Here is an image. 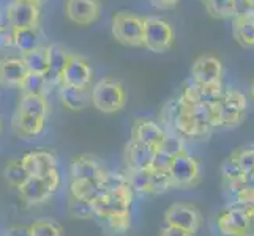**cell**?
Returning a JSON list of instances; mask_svg holds the SVG:
<instances>
[{
    "mask_svg": "<svg viewBox=\"0 0 254 236\" xmlns=\"http://www.w3.org/2000/svg\"><path fill=\"white\" fill-rule=\"evenodd\" d=\"M127 104V92L122 82L104 77L92 87V106L103 113L120 112Z\"/></svg>",
    "mask_w": 254,
    "mask_h": 236,
    "instance_id": "6da1fadb",
    "label": "cell"
},
{
    "mask_svg": "<svg viewBox=\"0 0 254 236\" xmlns=\"http://www.w3.org/2000/svg\"><path fill=\"white\" fill-rule=\"evenodd\" d=\"M112 37L128 47H144V17L129 11H119L112 16Z\"/></svg>",
    "mask_w": 254,
    "mask_h": 236,
    "instance_id": "7a4b0ae2",
    "label": "cell"
},
{
    "mask_svg": "<svg viewBox=\"0 0 254 236\" xmlns=\"http://www.w3.org/2000/svg\"><path fill=\"white\" fill-rule=\"evenodd\" d=\"M245 112H247V96L235 89L224 90L223 98L215 106L216 128L239 126L243 121Z\"/></svg>",
    "mask_w": 254,
    "mask_h": 236,
    "instance_id": "3957f363",
    "label": "cell"
},
{
    "mask_svg": "<svg viewBox=\"0 0 254 236\" xmlns=\"http://www.w3.org/2000/svg\"><path fill=\"white\" fill-rule=\"evenodd\" d=\"M60 188V173L56 169L43 177H30L17 189L19 195L27 205H40L56 194Z\"/></svg>",
    "mask_w": 254,
    "mask_h": 236,
    "instance_id": "277c9868",
    "label": "cell"
},
{
    "mask_svg": "<svg viewBox=\"0 0 254 236\" xmlns=\"http://www.w3.org/2000/svg\"><path fill=\"white\" fill-rule=\"evenodd\" d=\"M127 177L134 192L142 195H158L174 188L169 173L156 172L153 169L147 170H129Z\"/></svg>",
    "mask_w": 254,
    "mask_h": 236,
    "instance_id": "5b68a950",
    "label": "cell"
},
{
    "mask_svg": "<svg viewBox=\"0 0 254 236\" xmlns=\"http://www.w3.org/2000/svg\"><path fill=\"white\" fill-rule=\"evenodd\" d=\"M134 200V190L131 188L129 183L120 186L117 189L106 190L100 194L93 200V208L96 217H104L112 213H122V211H129L131 205Z\"/></svg>",
    "mask_w": 254,
    "mask_h": 236,
    "instance_id": "8992f818",
    "label": "cell"
},
{
    "mask_svg": "<svg viewBox=\"0 0 254 236\" xmlns=\"http://www.w3.org/2000/svg\"><path fill=\"white\" fill-rule=\"evenodd\" d=\"M175 32L161 17H144V47L152 52H166L174 46Z\"/></svg>",
    "mask_w": 254,
    "mask_h": 236,
    "instance_id": "52a82bcc",
    "label": "cell"
},
{
    "mask_svg": "<svg viewBox=\"0 0 254 236\" xmlns=\"http://www.w3.org/2000/svg\"><path fill=\"white\" fill-rule=\"evenodd\" d=\"M168 173L174 188H192L200 181V162L187 151H182L174 156Z\"/></svg>",
    "mask_w": 254,
    "mask_h": 236,
    "instance_id": "ba28073f",
    "label": "cell"
},
{
    "mask_svg": "<svg viewBox=\"0 0 254 236\" xmlns=\"http://www.w3.org/2000/svg\"><path fill=\"white\" fill-rule=\"evenodd\" d=\"M224 66L220 57L213 54H204L194 60L191 66L192 81L204 85H218L223 81Z\"/></svg>",
    "mask_w": 254,
    "mask_h": 236,
    "instance_id": "9c48e42d",
    "label": "cell"
},
{
    "mask_svg": "<svg viewBox=\"0 0 254 236\" xmlns=\"http://www.w3.org/2000/svg\"><path fill=\"white\" fill-rule=\"evenodd\" d=\"M164 222L166 225L177 227V229L187 230L192 235H196L200 229V222H202V216H200L199 209L191 205L175 203L171 205L164 213Z\"/></svg>",
    "mask_w": 254,
    "mask_h": 236,
    "instance_id": "30bf717a",
    "label": "cell"
},
{
    "mask_svg": "<svg viewBox=\"0 0 254 236\" xmlns=\"http://www.w3.org/2000/svg\"><path fill=\"white\" fill-rule=\"evenodd\" d=\"M8 24L16 29H30L38 27L40 22V8L37 3L24 2V0H14L6 10Z\"/></svg>",
    "mask_w": 254,
    "mask_h": 236,
    "instance_id": "8fae6325",
    "label": "cell"
},
{
    "mask_svg": "<svg viewBox=\"0 0 254 236\" xmlns=\"http://www.w3.org/2000/svg\"><path fill=\"white\" fill-rule=\"evenodd\" d=\"M66 17L77 25H90L100 19V0H66Z\"/></svg>",
    "mask_w": 254,
    "mask_h": 236,
    "instance_id": "7c38bea8",
    "label": "cell"
},
{
    "mask_svg": "<svg viewBox=\"0 0 254 236\" xmlns=\"http://www.w3.org/2000/svg\"><path fill=\"white\" fill-rule=\"evenodd\" d=\"M166 137H168V133L164 131V128L150 118H137L133 125V129H131L133 141L153 148H161Z\"/></svg>",
    "mask_w": 254,
    "mask_h": 236,
    "instance_id": "4fadbf2b",
    "label": "cell"
},
{
    "mask_svg": "<svg viewBox=\"0 0 254 236\" xmlns=\"http://www.w3.org/2000/svg\"><path fill=\"white\" fill-rule=\"evenodd\" d=\"M248 229L247 209L229 208L216 217V230L221 236H243Z\"/></svg>",
    "mask_w": 254,
    "mask_h": 236,
    "instance_id": "5bb4252c",
    "label": "cell"
},
{
    "mask_svg": "<svg viewBox=\"0 0 254 236\" xmlns=\"http://www.w3.org/2000/svg\"><path fill=\"white\" fill-rule=\"evenodd\" d=\"M224 90L223 85H204L191 81L185 85L180 98L190 104H208V106H216L218 101L223 98Z\"/></svg>",
    "mask_w": 254,
    "mask_h": 236,
    "instance_id": "9a60e30c",
    "label": "cell"
},
{
    "mask_svg": "<svg viewBox=\"0 0 254 236\" xmlns=\"http://www.w3.org/2000/svg\"><path fill=\"white\" fill-rule=\"evenodd\" d=\"M92 84V68L85 58L81 55H69V60L62 74L60 85H73V87H90Z\"/></svg>",
    "mask_w": 254,
    "mask_h": 236,
    "instance_id": "2e32d148",
    "label": "cell"
},
{
    "mask_svg": "<svg viewBox=\"0 0 254 236\" xmlns=\"http://www.w3.org/2000/svg\"><path fill=\"white\" fill-rule=\"evenodd\" d=\"M27 76L29 69L21 57L0 58V85L10 87V89H22V84Z\"/></svg>",
    "mask_w": 254,
    "mask_h": 236,
    "instance_id": "e0dca14e",
    "label": "cell"
},
{
    "mask_svg": "<svg viewBox=\"0 0 254 236\" xmlns=\"http://www.w3.org/2000/svg\"><path fill=\"white\" fill-rule=\"evenodd\" d=\"M156 151H158V148L144 145V143L136 142L131 139L127 145V148H125V159H127L128 169L129 170L152 169Z\"/></svg>",
    "mask_w": 254,
    "mask_h": 236,
    "instance_id": "ac0fdd59",
    "label": "cell"
},
{
    "mask_svg": "<svg viewBox=\"0 0 254 236\" xmlns=\"http://www.w3.org/2000/svg\"><path fill=\"white\" fill-rule=\"evenodd\" d=\"M104 175H106V170H104L101 161L90 154L76 157L69 167L71 180H103Z\"/></svg>",
    "mask_w": 254,
    "mask_h": 236,
    "instance_id": "d6986e66",
    "label": "cell"
},
{
    "mask_svg": "<svg viewBox=\"0 0 254 236\" xmlns=\"http://www.w3.org/2000/svg\"><path fill=\"white\" fill-rule=\"evenodd\" d=\"M60 101L71 112H81L92 104V90L89 87L60 85Z\"/></svg>",
    "mask_w": 254,
    "mask_h": 236,
    "instance_id": "ffe728a7",
    "label": "cell"
},
{
    "mask_svg": "<svg viewBox=\"0 0 254 236\" xmlns=\"http://www.w3.org/2000/svg\"><path fill=\"white\" fill-rule=\"evenodd\" d=\"M21 161L30 177H43L57 169V157L51 151H32L22 156Z\"/></svg>",
    "mask_w": 254,
    "mask_h": 236,
    "instance_id": "44dd1931",
    "label": "cell"
},
{
    "mask_svg": "<svg viewBox=\"0 0 254 236\" xmlns=\"http://www.w3.org/2000/svg\"><path fill=\"white\" fill-rule=\"evenodd\" d=\"M45 123H46L45 118H38L29 115V113H24L21 110H16L11 118V129L17 137L33 139L43 133Z\"/></svg>",
    "mask_w": 254,
    "mask_h": 236,
    "instance_id": "7402d4cb",
    "label": "cell"
},
{
    "mask_svg": "<svg viewBox=\"0 0 254 236\" xmlns=\"http://www.w3.org/2000/svg\"><path fill=\"white\" fill-rule=\"evenodd\" d=\"M232 37L242 47H254V13H245L234 17Z\"/></svg>",
    "mask_w": 254,
    "mask_h": 236,
    "instance_id": "603a6c76",
    "label": "cell"
},
{
    "mask_svg": "<svg viewBox=\"0 0 254 236\" xmlns=\"http://www.w3.org/2000/svg\"><path fill=\"white\" fill-rule=\"evenodd\" d=\"M48 47H49V73L46 74V79L51 85L62 84V74L65 71V66L71 54H68L60 45H48Z\"/></svg>",
    "mask_w": 254,
    "mask_h": 236,
    "instance_id": "cb8c5ba5",
    "label": "cell"
},
{
    "mask_svg": "<svg viewBox=\"0 0 254 236\" xmlns=\"http://www.w3.org/2000/svg\"><path fill=\"white\" fill-rule=\"evenodd\" d=\"M21 58L24 60L29 73L43 74V76H46L49 73V47L48 46L43 45L37 49L22 52Z\"/></svg>",
    "mask_w": 254,
    "mask_h": 236,
    "instance_id": "d4e9b609",
    "label": "cell"
},
{
    "mask_svg": "<svg viewBox=\"0 0 254 236\" xmlns=\"http://www.w3.org/2000/svg\"><path fill=\"white\" fill-rule=\"evenodd\" d=\"M103 183L101 180H71L69 181V195L82 200H93L103 194Z\"/></svg>",
    "mask_w": 254,
    "mask_h": 236,
    "instance_id": "484cf974",
    "label": "cell"
},
{
    "mask_svg": "<svg viewBox=\"0 0 254 236\" xmlns=\"http://www.w3.org/2000/svg\"><path fill=\"white\" fill-rule=\"evenodd\" d=\"M29 115L38 117V118H48L49 113V104L46 101L45 94H33V93H24L22 98L17 104V109Z\"/></svg>",
    "mask_w": 254,
    "mask_h": 236,
    "instance_id": "4316f807",
    "label": "cell"
},
{
    "mask_svg": "<svg viewBox=\"0 0 254 236\" xmlns=\"http://www.w3.org/2000/svg\"><path fill=\"white\" fill-rule=\"evenodd\" d=\"M40 46H43V43H41V32L38 27L14 30V47L17 50H21V54L32 49H37Z\"/></svg>",
    "mask_w": 254,
    "mask_h": 236,
    "instance_id": "83f0119b",
    "label": "cell"
},
{
    "mask_svg": "<svg viewBox=\"0 0 254 236\" xmlns=\"http://www.w3.org/2000/svg\"><path fill=\"white\" fill-rule=\"evenodd\" d=\"M204 6L208 14L216 19H229L239 16L237 0H204Z\"/></svg>",
    "mask_w": 254,
    "mask_h": 236,
    "instance_id": "f1b7e54d",
    "label": "cell"
},
{
    "mask_svg": "<svg viewBox=\"0 0 254 236\" xmlns=\"http://www.w3.org/2000/svg\"><path fill=\"white\" fill-rule=\"evenodd\" d=\"M3 177L8 181V185L19 189L25 181L30 178V173L25 169V165L22 164V161H11L5 165L3 169Z\"/></svg>",
    "mask_w": 254,
    "mask_h": 236,
    "instance_id": "f546056e",
    "label": "cell"
},
{
    "mask_svg": "<svg viewBox=\"0 0 254 236\" xmlns=\"http://www.w3.org/2000/svg\"><path fill=\"white\" fill-rule=\"evenodd\" d=\"M68 211L76 219H92L96 216L93 203L89 200H82V198H76L69 195V202H68Z\"/></svg>",
    "mask_w": 254,
    "mask_h": 236,
    "instance_id": "4dcf8cb0",
    "label": "cell"
},
{
    "mask_svg": "<svg viewBox=\"0 0 254 236\" xmlns=\"http://www.w3.org/2000/svg\"><path fill=\"white\" fill-rule=\"evenodd\" d=\"M49 81L46 79V76L43 74H35V73H29V76L25 77V81L22 84V92L24 93H33V94H45L49 90Z\"/></svg>",
    "mask_w": 254,
    "mask_h": 236,
    "instance_id": "1f68e13d",
    "label": "cell"
},
{
    "mask_svg": "<svg viewBox=\"0 0 254 236\" xmlns=\"http://www.w3.org/2000/svg\"><path fill=\"white\" fill-rule=\"evenodd\" d=\"M101 219L106 222V225L112 232L116 233H125L129 230L131 227V216L129 211H122V213H112L101 217Z\"/></svg>",
    "mask_w": 254,
    "mask_h": 236,
    "instance_id": "d6a6232c",
    "label": "cell"
},
{
    "mask_svg": "<svg viewBox=\"0 0 254 236\" xmlns=\"http://www.w3.org/2000/svg\"><path fill=\"white\" fill-rule=\"evenodd\" d=\"M32 236H64L62 227L56 221L51 219H41L30 225Z\"/></svg>",
    "mask_w": 254,
    "mask_h": 236,
    "instance_id": "836d02e7",
    "label": "cell"
},
{
    "mask_svg": "<svg viewBox=\"0 0 254 236\" xmlns=\"http://www.w3.org/2000/svg\"><path fill=\"white\" fill-rule=\"evenodd\" d=\"M234 194V203L237 208L242 209H253L254 208V189L242 186L232 190Z\"/></svg>",
    "mask_w": 254,
    "mask_h": 236,
    "instance_id": "e575fe53",
    "label": "cell"
},
{
    "mask_svg": "<svg viewBox=\"0 0 254 236\" xmlns=\"http://www.w3.org/2000/svg\"><path fill=\"white\" fill-rule=\"evenodd\" d=\"M237 159L242 172L247 175L248 172L254 170V146H245V148H239L232 153Z\"/></svg>",
    "mask_w": 254,
    "mask_h": 236,
    "instance_id": "d590c367",
    "label": "cell"
},
{
    "mask_svg": "<svg viewBox=\"0 0 254 236\" xmlns=\"http://www.w3.org/2000/svg\"><path fill=\"white\" fill-rule=\"evenodd\" d=\"M172 159H174V156L171 153L163 150V148H158V151H156V154H155L152 169L156 170V172H166V173H168L171 164H172Z\"/></svg>",
    "mask_w": 254,
    "mask_h": 236,
    "instance_id": "8d00e7d4",
    "label": "cell"
},
{
    "mask_svg": "<svg viewBox=\"0 0 254 236\" xmlns=\"http://www.w3.org/2000/svg\"><path fill=\"white\" fill-rule=\"evenodd\" d=\"M14 47V29L10 24L0 25V50Z\"/></svg>",
    "mask_w": 254,
    "mask_h": 236,
    "instance_id": "74e56055",
    "label": "cell"
},
{
    "mask_svg": "<svg viewBox=\"0 0 254 236\" xmlns=\"http://www.w3.org/2000/svg\"><path fill=\"white\" fill-rule=\"evenodd\" d=\"M180 0H148V3H150L153 8H156V10H174L175 6L179 5Z\"/></svg>",
    "mask_w": 254,
    "mask_h": 236,
    "instance_id": "f35d334b",
    "label": "cell"
},
{
    "mask_svg": "<svg viewBox=\"0 0 254 236\" xmlns=\"http://www.w3.org/2000/svg\"><path fill=\"white\" fill-rule=\"evenodd\" d=\"M160 236H194L192 233L187 232V230H182L177 229V227H171V225H166L164 229L161 230Z\"/></svg>",
    "mask_w": 254,
    "mask_h": 236,
    "instance_id": "ab89813d",
    "label": "cell"
},
{
    "mask_svg": "<svg viewBox=\"0 0 254 236\" xmlns=\"http://www.w3.org/2000/svg\"><path fill=\"white\" fill-rule=\"evenodd\" d=\"M242 186H247V188H253L254 189V170L248 172L245 177L240 180V183H237V185H229L231 190H235L237 188H242Z\"/></svg>",
    "mask_w": 254,
    "mask_h": 236,
    "instance_id": "60d3db41",
    "label": "cell"
},
{
    "mask_svg": "<svg viewBox=\"0 0 254 236\" xmlns=\"http://www.w3.org/2000/svg\"><path fill=\"white\" fill-rule=\"evenodd\" d=\"M6 236H32L30 233V227H11L10 230H8Z\"/></svg>",
    "mask_w": 254,
    "mask_h": 236,
    "instance_id": "b9f144b4",
    "label": "cell"
},
{
    "mask_svg": "<svg viewBox=\"0 0 254 236\" xmlns=\"http://www.w3.org/2000/svg\"><path fill=\"white\" fill-rule=\"evenodd\" d=\"M247 214H248V229L243 236H254V208L247 209Z\"/></svg>",
    "mask_w": 254,
    "mask_h": 236,
    "instance_id": "7bdbcfd3",
    "label": "cell"
},
{
    "mask_svg": "<svg viewBox=\"0 0 254 236\" xmlns=\"http://www.w3.org/2000/svg\"><path fill=\"white\" fill-rule=\"evenodd\" d=\"M250 94H251V98L254 99V79H253V82H251V87H250Z\"/></svg>",
    "mask_w": 254,
    "mask_h": 236,
    "instance_id": "ee69618b",
    "label": "cell"
},
{
    "mask_svg": "<svg viewBox=\"0 0 254 236\" xmlns=\"http://www.w3.org/2000/svg\"><path fill=\"white\" fill-rule=\"evenodd\" d=\"M24 2H32V3H37V5H40V3L45 2V0H24Z\"/></svg>",
    "mask_w": 254,
    "mask_h": 236,
    "instance_id": "f6af8a7d",
    "label": "cell"
},
{
    "mask_svg": "<svg viewBox=\"0 0 254 236\" xmlns=\"http://www.w3.org/2000/svg\"><path fill=\"white\" fill-rule=\"evenodd\" d=\"M0 128H2V125H0Z\"/></svg>",
    "mask_w": 254,
    "mask_h": 236,
    "instance_id": "bcb514c9",
    "label": "cell"
}]
</instances>
